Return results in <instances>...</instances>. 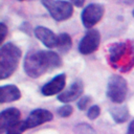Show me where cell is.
I'll use <instances>...</instances> for the list:
<instances>
[{"instance_id":"obj_13","label":"cell","mask_w":134,"mask_h":134,"mask_svg":"<svg viewBox=\"0 0 134 134\" xmlns=\"http://www.w3.org/2000/svg\"><path fill=\"white\" fill-rule=\"evenodd\" d=\"M21 97V92L19 88L15 85H6L0 88V103H9L18 100Z\"/></svg>"},{"instance_id":"obj_16","label":"cell","mask_w":134,"mask_h":134,"mask_svg":"<svg viewBox=\"0 0 134 134\" xmlns=\"http://www.w3.org/2000/svg\"><path fill=\"white\" fill-rule=\"evenodd\" d=\"M27 125L25 120H20L19 122L15 124L14 126H12L10 128H8L6 130V134H22L24 131H26Z\"/></svg>"},{"instance_id":"obj_8","label":"cell","mask_w":134,"mask_h":134,"mask_svg":"<svg viewBox=\"0 0 134 134\" xmlns=\"http://www.w3.org/2000/svg\"><path fill=\"white\" fill-rule=\"evenodd\" d=\"M52 118H53V115L50 111L46 109H36L30 112V114L28 115L25 121H26L27 128L30 129V128H36L44 122L50 121Z\"/></svg>"},{"instance_id":"obj_1","label":"cell","mask_w":134,"mask_h":134,"mask_svg":"<svg viewBox=\"0 0 134 134\" xmlns=\"http://www.w3.org/2000/svg\"><path fill=\"white\" fill-rule=\"evenodd\" d=\"M24 71L37 79L45 72L52 71L62 65L60 55L51 50H30L24 59Z\"/></svg>"},{"instance_id":"obj_3","label":"cell","mask_w":134,"mask_h":134,"mask_svg":"<svg viewBox=\"0 0 134 134\" xmlns=\"http://www.w3.org/2000/svg\"><path fill=\"white\" fill-rule=\"evenodd\" d=\"M20 48L12 43L7 42L2 45L0 49V79L5 80L9 77L16 70L19 60L21 58Z\"/></svg>"},{"instance_id":"obj_22","label":"cell","mask_w":134,"mask_h":134,"mask_svg":"<svg viewBox=\"0 0 134 134\" xmlns=\"http://www.w3.org/2000/svg\"><path fill=\"white\" fill-rule=\"evenodd\" d=\"M70 2H71L73 5L77 6V7H82V6L84 5L85 0H70Z\"/></svg>"},{"instance_id":"obj_6","label":"cell","mask_w":134,"mask_h":134,"mask_svg":"<svg viewBox=\"0 0 134 134\" xmlns=\"http://www.w3.org/2000/svg\"><path fill=\"white\" fill-rule=\"evenodd\" d=\"M104 5L99 3H91L82 12V23L86 28H92L98 23L104 16Z\"/></svg>"},{"instance_id":"obj_5","label":"cell","mask_w":134,"mask_h":134,"mask_svg":"<svg viewBox=\"0 0 134 134\" xmlns=\"http://www.w3.org/2000/svg\"><path fill=\"white\" fill-rule=\"evenodd\" d=\"M128 93L127 81L120 75H112L107 85V96L116 104H121Z\"/></svg>"},{"instance_id":"obj_18","label":"cell","mask_w":134,"mask_h":134,"mask_svg":"<svg viewBox=\"0 0 134 134\" xmlns=\"http://www.w3.org/2000/svg\"><path fill=\"white\" fill-rule=\"evenodd\" d=\"M72 112H73V109H72V107L70 106V105H64V106H62V107H60L59 109H58V114L61 116V117H69L71 114H72Z\"/></svg>"},{"instance_id":"obj_4","label":"cell","mask_w":134,"mask_h":134,"mask_svg":"<svg viewBox=\"0 0 134 134\" xmlns=\"http://www.w3.org/2000/svg\"><path fill=\"white\" fill-rule=\"evenodd\" d=\"M50 16L57 21H64L71 17L73 13L72 4L64 0H41Z\"/></svg>"},{"instance_id":"obj_19","label":"cell","mask_w":134,"mask_h":134,"mask_svg":"<svg viewBox=\"0 0 134 134\" xmlns=\"http://www.w3.org/2000/svg\"><path fill=\"white\" fill-rule=\"evenodd\" d=\"M99 113H100L99 107H98L97 105H94V106H91V107L89 108V110H88V112H87V116H88L90 119H95V118L98 117Z\"/></svg>"},{"instance_id":"obj_20","label":"cell","mask_w":134,"mask_h":134,"mask_svg":"<svg viewBox=\"0 0 134 134\" xmlns=\"http://www.w3.org/2000/svg\"><path fill=\"white\" fill-rule=\"evenodd\" d=\"M90 102H91V97H90V96H88V95L83 96V97L80 98V100L77 102V108H79L80 110H85V109H87V107H88V105L90 104Z\"/></svg>"},{"instance_id":"obj_15","label":"cell","mask_w":134,"mask_h":134,"mask_svg":"<svg viewBox=\"0 0 134 134\" xmlns=\"http://www.w3.org/2000/svg\"><path fill=\"white\" fill-rule=\"evenodd\" d=\"M72 45V41L69 35L62 32L58 36V41H57V48L60 52L62 53H66L69 51V49L71 48Z\"/></svg>"},{"instance_id":"obj_2","label":"cell","mask_w":134,"mask_h":134,"mask_svg":"<svg viewBox=\"0 0 134 134\" xmlns=\"http://www.w3.org/2000/svg\"><path fill=\"white\" fill-rule=\"evenodd\" d=\"M109 62L115 69L125 72L134 66V43L119 42L110 46Z\"/></svg>"},{"instance_id":"obj_25","label":"cell","mask_w":134,"mask_h":134,"mask_svg":"<svg viewBox=\"0 0 134 134\" xmlns=\"http://www.w3.org/2000/svg\"><path fill=\"white\" fill-rule=\"evenodd\" d=\"M19 1H24V0H19Z\"/></svg>"},{"instance_id":"obj_14","label":"cell","mask_w":134,"mask_h":134,"mask_svg":"<svg viewBox=\"0 0 134 134\" xmlns=\"http://www.w3.org/2000/svg\"><path fill=\"white\" fill-rule=\"evenodd\" d=\"M110 114L112 118L114 119V121L117 124L125 122L129 118V111L126 106H119V107L112 108L110 110Z\"/></svg>"},{"instance_id":"obj_7","label":"cell","mask_w":134,"mask_h":134,"mask_svg":"<svg viewBox=\"0 0 134 134\" xmlns=\"http://www.w3.org/2000/svg\"><path fill=\"white\" fill-rule=\"evenodd\" d=\"M100 43V34L96 29H90L82 38L79 44V50L82 54H90L94 52Z\"/></svg>"},{"instance_id":"obj_9","label":"cell","mask_w":134,"mask_h":134,"mask_svg":"<svg viewBox=\"0 0 134 134\" xmlns=\"http://www.w3.org/2000/svg\"><path fill=\"white\" fill-rule=\"evenodd\" d=\"M21 112L17 108H8L0 113V131L6 132L8 128L20 121Z\"/></svg>"},{"instance_id":"obj_23","label":"cell","mask_w":134,"mask_h":134,"mask_svg":"<svg viewBox=\"0 0 134 134\" xmlns=\"http://www.w3.org/2000/svg\"><path fill=\"white\" fill-rule=\"evenodd\" d=\"M126 134H134V120H132L128 127V130H127V133Z\"/></svg>"},{"instance_id":"obj_10","label":"cell","mask_w":134,"mask_h":134,"mask_svg":"<svg viewBox=\"0 0 134 134\" xmlns=\"http://www.w3.org/2000/svg\"><path fill=\"white\" fill-rule=\"evenodd\" d=\"M65 84H66V74L61 73V74L54 76L50 82L46 83L42 87L41 92L45 96H50V95L58 94L59 92H61L64 89Z\"/></svg>"},{"instance_id":"obj_12","label":"cell","mask_w":134,"mask_h":134,"mask_svg":"<svg viewBox=\"0 0 134 134\" xmlns=\"http://www.w3.org/2000/svg\"><path fill=\"white\" fill-rule=\"evenodd\" d=\"M35 36L47 47V48H54L57 47V41H58V36L53 34L50 29L43 27V26H38L35 28Z\"/></svg>"},{"instance_id":"obj_21","label":"cell","mask_w":134,"mask_h":134,"mask_svg":"<svg viewBox=\"0 0 134 134\" xmlns=\"http://www.w3.org/2000/svg\"><path fill=\"white\" fill-rule=\"evenodd\" d=\"M6 34H7V27L4 23H0V43H2L6 37Z\"/></svg>"},{"instance_id":"obj_24","label":"cell","mask_w":134,"mask_h":134,"mask_svg":"<svg viewBox=\"0 0 134 134\" xmlns=\"http://www.w3.org/2000/svg\"><path fill=\"white\" fill-rule=\"evenodd\" d=\"M132 15H133V17H134V9H133V12H132Z\"/></svg>"},{"instance_id":"obj_11","label":"cell","mask_w":134,"mask_h":134,"mask_svg":"<svg viewBox=\"0 0 134 134\" xmlns=\"http://www.w3.org/2000/svg\"><path fill=\"white\" fill-rule=\"evenodd\" d=\"M83 90H84V86H83L82 81L76 80L75 82H73L71 84V86L66 91L61 92L58 95V99L65 104L74 102L75 99H77L81 96V94L83 93Z\"/></svg>"},{"instance_id":"obj_17","label":"cell","mask_w":134,"mask_h":134,"mask_svg":"<svg viewBox=\"0 0 134 134\" xmlns=\"http://www.w3.org/2000/svg\"><path fill=\"white\" fill-rule=\"evenodd\" d=\"M74 134H96V131L88 124L82 122L74 127Z\"/></svg>"}]
</instances>
